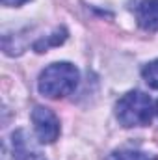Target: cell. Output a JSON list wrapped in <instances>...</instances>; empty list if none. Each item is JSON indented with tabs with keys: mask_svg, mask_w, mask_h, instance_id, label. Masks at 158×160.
<instances>
[{
	"mask_svg": "<svg viewBox=\"0 0 158 160\" xmlns=\"http://www.w3.org/2000/svg\"><path fill=\"white\" fill-rule=\"evenodd\" d=\"M106 160H158L155 155L143 153V151H134V149H121L114 151L112 155H108Z\"/></svg>",
	"mask_w": 158,
	"mask_h": 160,
	"instance_id": "8992f818",
	"label": "cell"
},
{
	"mask_svg": "<svg viewBox=\"0 0 158 160\" xmlns=\"http://www.w3.org/2000/svg\"><path fill=\"white\" fill-rule=\"evenodd\" d=\"M78 69L69 62H58L48 65L39 75V93L50 99H62L75 91L78 86Z\"/></svg>",
	"mask_w": 158,
	"mask_h": 160,
	"instance_id": "6da1fadb",
	"label": "cell"
},
{
	"mask_svg": "<svg viewBox=\"0 0 158 160\" xmlns=\"http://www.w3.org/2000/svg\"><path fill=\"white\" fill-rule=\"evenodd\" d=\"M141 77H143V80H145L153 89H158V60L147 63V65L143 67Z\"/></svg>",
	"mask_w": 158,
	"mask_h": 160,
	"instance_id": "ba28073f",
	"label": "cell"
},
{
	"mask_svg": "<svg viewBox=\"0 0 158 160\" xmlns=\"http://www.w3.org/2000/svg\"><path fill=\"white\" fill-rule=\"evenodd\" d=\"M26 2H30V0H2V4H4L6 8H17V6L26 4Z\"/></svg>",
	"mask_w": 158,
	"mask_h": 160,
	"instance_id": "9c48e42d",
	"label": "cell"
},
{
	"mask_svg": "<svg viewBox=\"0 0 158 160\" xmlns=\"http://www.w3.org/2000/svg\"><path fill=\"white\" fill-rule=\"evenodd\" d=\"M116 116L119 123L126 128L145 127L153 119V102L151 97L143 91H128L116 104Z\"/></svg>",
	"mask_w": 158,
	"mask_h": 160,
	"instance_id": "7a4b0ae2",
	"label": "cell"
},
{
	"mask_svg": "<svg viewBox=\"0 0 158 160\" xmlns=\"http://www.w3.org/2000/svg\"><path fill=\"white\" fill-rule=\"evenodd\" d=\"M67 38V32L62 28V30H56L52 36H47L45 39H39L36 45H34V48L37 50V52H45V50H48L50 47H58V45H62L63 41Z\"/></svg>",
	"mask_w": 158,
	"mask_h": 160,
	"instance_id": "52a82bcc",
	"label": "cell"
},
{
	"mask_svg": "<svg viewBox=\"0 0 158 160\" xmlns=\"http://www.w3.org/2000/svg\"><path fill=\"white\" fill-rule=\"evenodd\" d=\"M32 123L36 136L41 143H52L60 136V121L50 108L36 106L32 110Z\"/></svg>",
	"mask_w": 158,
	"mask_h": 160,
	"instance_id": "3957f363",
	"label": "cell"
},
{
	"mask_svg": "<svg viewBox=\"0 0 158 160\" xmlns=\"http://www.w3.org/2000/svg\"><path fill=\"white\" fill-rule=\"evenodd\" d=\"M11 145H13V157L17 160H43L41 151L34 140L28 136L26 130H15L11 136Z\"/></svg>",
	"mask_w": 158,
	"mask_h": 160,
	"instance_id": "277c9868",
	"label": "cell"
},
{
	"mask_svg": "<svg viewBox=\"0 0 158 160\" xmlns=\"http://www.w3.org/2000/svg\"><path fill=\"white\" fill-rule=\"evenodd\" d=\"M136 21L140 28L158 32V0H143L136 8Z\"/></svg>",
	"mask_w": 158,
	"mask_h": 160,
	"instance_id": "5b68a950",
	"label": "cell"
},
{
	"mask_svg": "<svg viewBox=\"0 0 158 160\" xmlns=\"http://www.w3.org/2000/svg\"><path fill=\"white\" fill-rule=\"evenodd\" d=\"M156 114H158V101H156Z\"/></svg>",
	"mask_w": 158,
	"mask_h": 160,
	"instance_id": "30bf717a",
	"label": "cell"
}]
</instances>
